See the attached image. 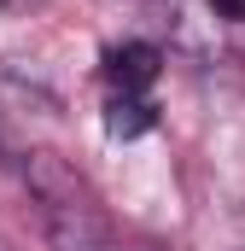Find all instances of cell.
<instances>
[{"label":"cell","mask_w":245,"mask_h":251,"mask_svg":"<svg viewBox=\"0 0 245 251\" xmlns=\"http://www.w3.org/2000/svg\"><path fill=\"white\" fill-rule=\"evenodd\" d=\"M29 187L41 199V222H47L53 251H122L117 228L105 222V210L94 204V193L82 187L64 164L35 158L29 164Z\"/></svg>","instance_id":"1"},{"label":"cell","mask_w":245,"mask_h":251,"mask_svg":"<svg viewBox=\"0 0 245 251\" xmlns=\"http://www.w3.org/2000/svg\"><path fill=\"white\" fill-rule=\"evenodd\" d=\"M105 76H111V88H122V94H140V88L158 76V47H146V41L117 47V53L105 59Z\"/></svg>","instance_id":"2"},{"label":"cell","mask_w":245,"mask_h":251,"mask_svg":"<svg viewBox=\"0 0 245 251\" xmlns=\"http://www.w3.org/2000/svg\"><path fill=\"white\" fill-rule=\"evenodd\" d=\"M222 18H234V24H245V0H210Z\"/></svg>","instance_id":"3"},{"label":"cell","mask_w":245,"mask_h":251,"mask_svg":"<svg viewBox=\"0 0 245 251\" xmlns=\"http://www.w3.org/2000/svg\"><path fill=\"white\" fill-rule=\"evenodd\" d=\"M0 6H18V0H0Z\"/></svg>","instance_id":"4"}]
</instances>
